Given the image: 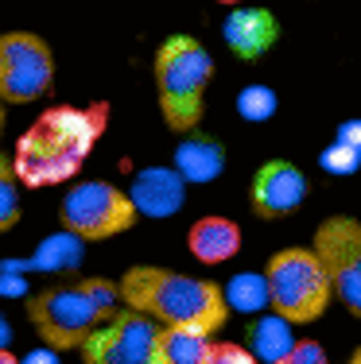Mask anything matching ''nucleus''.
<instances>
[{
    "instance_id": "obj_17",
    "label": "nucleus",
    "mask_w": 361,
    "mask_h": 364,
    "mask_svg": "<svg viewBox=\"0 0 361 364\" xmlns=\"http://www.w3.org/2000/svg\"><path fill=\"white\" fill-rule=\"evenodd\" d=\"M82 240L85 237H78L74 229H66V225H63V232L43 240L36 259H28L23 267H39V272H63V267H66V272H70V267L82 264Z\"/></svg>"
},
{
    "instance_id": "obj_26",
    "label": "nucleus",
    "mask_w": 361,
    "mask_h": 364,
    "mask_svg": "<svg viewBox=\"0 0 361 364\" xmlns=\"http://www.w3.org/2000/svg\"><path fill=\"white\" fill-rule=\"evenodd\" d=\"M354 360H357V364H361V349H357V353H354Z\"/></svg>"
},
{
    "instance_id": "obj_24",
    "label": "nucleus",
    "mask_w": 361,
    "mask_h": 364,
    "mask_svg": "<svg viewBox=\"0 0 361 364\" xmlns=\"http://www.w3.org/2000/svg\"><path fill=\"white\" fill-rule=\"evenodd\" d=\"M338 140H346V144L361 147V120H346V124L338 128Z\"/></svg>"
},
{
    "instance_id": "obj_18",
    "label": "nucleus",
    "mask_w": 361,
    "mask_h": 364,
    "mask_svg": "<svg viewBox=\"0 0 361 364\" xmlns=\"http://www.w3.org/2000/svg\"><path fill=\"white\" fill-rule=\"evenodd\" d=\"M226 299H229V306L245 310V314L272 306L268 272H264V275H256V272H241V275H234V279H229V287H226Z\"/></svg>"
},
{
    "instance_id": "obj_13",
    "label": "nucleus",
    "mask_w": 361,
    "mask_h": 364,
    "mask_svg": "<svg viewBox=\"0 0 361 364\" xmlns=\"http://www.w3.org/2000/svg\"><path fill=\"white\" fill-rule=\"evenodd\" d=\"M187 245H191L194 259H202V264H226V259H234L241 252V229L229 218H202L191 225Z\"/></svg>"
},
{
    "instance_id": "obj_21",
    "label": "nucleus",
    "mask_w": 361,
    "mask_h": 364,
    "mask_svg": "<svg viewBox=\"0 0 361 364\" xmlns=\"http://www.w3.org/2000/svg\"><path fill=\"white\" fill-rule=\"evenodd\" d=\"M319 163H323V171H330V175H354V171L361 167V147L346 144V140H334L319 155Z\"/></svg>"
},
{
    "instance_id": "obj_22",
    "label": "nucleus",
    "mask_w": 361,
    "mask_h": 364,
    "mask_svg": "<svg viewBox=\"0 0 361 364\" xmlns=\"http://www.w3.org/2000/svg\"><path fill=\"white\" fill-rule=\"evenodd\" d=\"M253 357H256L253 349H241V345L218 341V345H210V357H206V364H248Z\"/></svg>"
},
{
    "instance_id": "obj_5",
    "label": "nucleus",
    "mask_w": 361,
    "mask_h": 364,
    "mask_svg": "<svg viewBox=\"0 0 361 364\" xmlns=\"http://www.w3.org/2000/svg\"><path fill=\"white\" fill-rule=\"evenodd\" d=\"M268 287H272V310L288 322H315L330 306L334 275L319 256V248H283L268 259Z\"/></svg>"
},
{
    "instance_id": "obj_11",
    "label": "nucleus",
    "mask_w": 361,
    "mask_h": 364,
    "mask_svg": "<svg viewBox=\"0 0 361 364\" xmlns=\"http://www.w3.org/2000/svg\"><path fill=\"white\" fill-rule=\"evenodd\" d=\"M221 36L241 63H256L280 39V23L268 8H234L221 23Z\"/></svg>"
},
{
    "instance_id": "obj_1",
    "label": "nucleus",
    "mask_w": 361,
    "mask_h": 364,
    "mask_svg": "<svg viewBox=\"0 0 361 364\" xmlns=\"http://www.w3.org/2000/svg\"><path fill=\"white\" fill-rule=\"evenodd\" d=\"M109 124V105L98 101L90 109L74 105H55L47 109L39 120H31V128L16 140L12 163L16 175L28 190L58 186L70 182L82 171L85 155L93 151V144L101 140Z\"/></svg>"
},
{
    "instance_id": "obj_6",
    "label": "nucleus",
    "mask_w": 361,
    "mask_h": 364,
    "mask_svg": "<svg viewBox=\"0 0 361 364\" xmlns=\"http://www.w3.org/2000/svg\"><path fill=\"white\" fill-rule=\"evenodd\" d=\"M66 229H74L85 240H105L117 237V232L132 229L140 210H136L132 194L117 190L113 182H78L70 194L63 198V210H58Z\"/></svg>"
},
{
    "instance_id": "obj_25",
    "label": "nucleus",
    "mask_w": 361,
    "mask_h": 364,
    "mask_svg": "<svg viewBox=\"0 0 361 364\" xmlns=\"http://www.w3.org/2000/svg\"><path fill=\"white\" fill-rule=\"evenodd\" d=\"M218 4H241V0H218Z\"/></svg>"
},
{
    "instance_id": "obj_2",
    "label": "nucleus",
    "mask_w": 361,
    "mask_h": 364,
    "mask_svg": "<svg viewBox=\"0 0 361 364\" xmlns=\"http://www.w3.org/2000/svg\"><path fill=\"white\" fill-rule=\"evenodd\" d=\"M125 306L159 318L163 326H194L202 333H218L229 322V299L218 283L191 279L167 267H128L120 279Z\"/></svg>"
},
{
    "instance_id": "obj_15",
    "label": "nucleus",
    "mask_w": 361,
    "mask_h": 364,
    "mask_svg": "<svg viewBox=\"0 0 361 364\" xmlns=\"http://www.w3.org/2000/svg\"><path fill=\"white\" fill-rule=\"evenodd\" d=\"M210 337L194 326H163L156 364H206L210 357Z\"/></svg>"
},
{
    "instance_id": "obj_4",
    "label": "nucleus",
    "mask_w": 361,
    "mask_h": 364,
    "mask_svg": "<svg viewBox=\"0 0 361 364\" xmlns=\"http://www.w3.org/2000/svg\"><path fill=\"white\" fill-rule=\"evenodd\" d=\"M210 74H214V58L194 36L163 39V47L156 50V90L171 132L187 136L199 128Z\"/></svg>"
},
{
    "instance_id": "obj_9",
    "label": "nucleus",
    "mask_w": 361,
    "mask_h": 364,
    "mask_svg": "<svg viewBox=\"0 0 361 364\" xmlns=\"http://www.w3.org/2000/svg\"><path fill=\"white\" fill-rule=\"evenodd\" d=\"M315 248L330 267L342 306L354 318H361V221L354 218L323 221L319 232H315Z\"/></svg>"
},
{
    "instance_id": "obj_23",
    "label": "nucleus",
    "mask_w": 361,
    "mask_h": 364,
    "mask_svg": "<svg viewBox=\"0 0 361 364\" xmlns=\"http://www.w3.org/2000/svg\"><path fill=\"white\" fill-rule=\"evenodd\" d=\"M307 360L323 364V360H326V353H323V349H319V345H315V341H295V349H291L288 364H307Z\"/></svg>"
},
{
    "instance_id": "obj_16",
    "label": "nucleus",
    "mask_w": 361,
    "mask_h": 364,
    "mask_svg": "<svg viewBox=\"0 0 361 364\" xmlns=\"http://www.w3.org/2000/svg\"><path fill=\"white\" fill-rule=\"evenodd\" d=\"M291 326L283 314H272V318H261V322H253L248 329V345H253L256 360H268V364H288L291 349H295V333H291Z\"/></svg>"
},
{
    "instance_id": "obj_3",
    "label": "nucleus",
    "mask_w": 361,
    "mask_h": 364,
    "mask_svg": "<svg viewBox=\"0 0 361 364\" xmlns=\"http://www.w3.org/2000/svg\"><path fill=\"white\" fill-rule=\"evenodd\" d=\"M117 299L120 283L78 279L66 283V287L39 291L28 302V318L51 349H82L85 337L117 314Z\"/></svg>"
},
{
    "instance_id": "obj_12",
    "label": "nucleus",
    "mask_w": 361,
    "mask_h": 364,
    "mask_svg": "<svg viewBox=\"0 0 361 364\" xmlns=\"http://www.w3.org/2000/svg\"><path fill=\"white\" fill-rule=\"evenodd\" d=\"M183 190H187V178L179 167H144L132 175V202L140 213L148 218H171L179 213L183 205Z\"/></svg>"
},
{
    "instance_id": "obj_19",
    "label": "nucleus",
    "mask_w": 361,
    "mask_h": 364,
    "mask_svg": "<svg viewBox=\"0 0 361 364\" xmlns=\"http://www.w3.org/2000/svg\"><path fill=\"white\" fill-rule=\"evenodd\" d=\"M237 112L248 124H261V120H268L272 112H276V93H272L268 85H245V90L237 93Z\"/></svg>"
},
{
    "instance_id": "obj_14",
    "label": "nucleus",
    "mask_w": 361,
    "mask_h": 364,
    "mask_svg": "<svg viewBox=\"0 0 361 364\" xmlns=\"http://www.w3.org/2000/svg\"><path fill=\"white\" fill-rule=\"evenodd\" d=\"M175 167L183 171L187 182H214L226 171V147L210 136L187 132V140L175 147Z\"/></svg>"
},
{
    "instance_id": "obj_8",
    "label": "nucleus",
    "mask_w": 361,
    "mask_h": 364,
    "mask_svg": "<svg viewBox=\"0 0 361 364\" xmlns=\"http://www.w3.org/2000/svg\"><path fill=\"white\" fill-rule=\"evenodd\" d=\"M55 58L51 47L31 31H8L0 39V97L8 105H28L51 93Z\"/></svg>"
},
{
    "instance_id": "obj_20",
    "label": "nucleus",
    "mask_w": 361,
    "mask_h": 364,
    "mask_svg": "<svg viewBox=\"0 0 361 364\" xmlns=\"http://www.w3.org/2000/svg\"><path fill=\"white\" fill-rule=\"evenodd\" d=\"M20 175H16V163L4 159L0 163V229H12L20 221Z\"/></svg>"
},
{
    "instance_id": "obj_7",
    "label": "nucleus",
    "mask_w": 361,
    "mask_h": 364,
    "mask_svg": "<svg viewBox=\"0 0 361 364\" xmlns=\"http://www.w3.org/2000/svg\"><path fill=\"white\" fill-rule=\"evenodd\" d=\"M163 322L144 310H125L101 322L82 341V360L90 364H156Z\"/></svg>"
},
{
    "instance_id": "obj_10",
    "label": "nucleus",
    "mask_w": 361,
    "mask_h": 364,
    "mask_svg": "<svg viewBox=\"0 0 361 364\" xmlns=\"http://www.w3.org/2000/svg\"><path fill=\"white\" fill-rule=\"evenodd\" d=\"M307 198V178L295 163L288 159H272L256 171L253 178V210L256 218L264 221H276V218H288L291 210H299Z\"/></svg>"
}]
</instances>
